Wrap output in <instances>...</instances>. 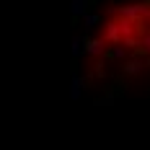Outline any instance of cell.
<instances>
[{
    "mask_svg": "<svg viewBox=\"0 0 150 150\" xmlns=\"http://www.w3.org/2000/svg\"><path fill=\"white\" fill-rule=\"evenodd\" d=\"M98 36L114 49L150 60V0L124 3L109 11Z\"/></svg>",
    "mask_w": 150,
    "mask_h": 150,
    "instance_id": "6da1fadb",
    "label": "cell"
}]
</instances>
